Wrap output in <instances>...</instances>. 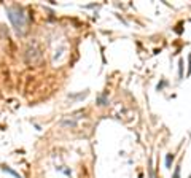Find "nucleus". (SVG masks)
I'll return each instance as SVG.
<instances>
[{
	"mask_svg": "<svg viewBox=\"0 0 191 178\" xmlns=\"http://www.w3.org/2000/svg\"><path fill=\"white\" fill-rule=\"evenodd\" d=\"M174 178H180V169H177V170H175V175H174Z\"/></svg>",
	"mask_w": 191,
	"mask_h": 178,
	"instance_id": "7ed1b4c3",
	"label": "nucleus"
},
{
	"mask_svg": "<svg viewBox=\"0 0 191 178\" xmlns=\"http://www.w3.org/2000/svg\"><path fill=\"white\" fill-rule=\"evenodd\" d=\"M10 21L13 22V26L16 27L18 32H24L26 30V16L22 14V11L21 10H10Z\"/></svg>",
	"mask_w": 191,
	"mask_h": 178,
	"instance_id": "f257e3e1",
	"label": "nucleus"
},
{
	"mask_svg": "<svg viewBox=\"0 0 191 178\" xmlns=\"http://www.w3.org/2000/svg\"><path fill=\"white\" fill-rule=\"evenodd\" d=\"M171 161H172V156H167V159H166V166L167 167L171 166Z\"/></svg>",
	"mask_w": 191,
	"mask_h": 178,
	"instance_id": "f03ea898",
	"label": "nucleus"
}]
</instances>
